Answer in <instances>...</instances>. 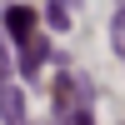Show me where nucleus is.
I'll return each instance as SVG.
<instances>
[{"label": "nucleus", "instance_id": "nucleus-4", "mask_svg": "<svg viewBox=\"0 0 125 125\" xmlns=\"http://www.w3.org/2000/svg\"><path fill=\"white\" fill-rule=\"evenodd\" d=\"M60 125H95V115H90V85L75 80V105L60 115Z\"/></svg>", "mask_w": 125, "mask_h": 125}, {"label": "nucleus", "instance_id": "nucleus-1", "mask_svg": "<svg viewBox=\"0 0 125 125\" xmlns=\"http://www.w3.org/2000/svg\"><path fill=\"white\" fill-rule=\"evenodd\" d=\"M45 60H50V40H45V35L30 30L25 40H15V70H20V75H35Z\"/></svg>", "mask_w": 125, "mask_h": 125}, {"label": "nucleus", "instance_id": "nucleus-5", "mask_svg": "<svg viewBox=\"0 0 125 125\" xmlns=\"http://www.w3.org/2000/svg\"><path fill=\"white\" fill-rule=\"evenodd\" d=\"M70 5H75V0H50V5H45L50 30H70Z\"/></svg>", "mask_w": 125, "mask_h": 125}, {"label": "nucleus", "instance_id": "nucleus-6", "mask_svg": "<svg viewBox=\"0 0 125 125\" xmlns=\"http://www.w3.org/2000/svg\"><path fill=\"white\" fill-rule=\"evenodd\" d=\"M110 50H115V55L125 60V5L115 10V15H110Z\"/></svg>", "mask_w": 125, "mask_h": 125}, {"label": "nucleus", "instance_id": "nucleus-7", "mask_svg": "<svg viewBox=\"0 0 125 125\" xmlns=\"http://www.w3.org/2000/svg\"><path fill=\"white\" fill-rule=\"evenodd\" d=\"M0 75H10V35L0 30Z\"/></svg>", "mask_w": 125, "mask_h": 125}, {"label": "nucleus", "instance_id": "nucleus-8", "mask_svg": "<svg viewBox=\"0 0 125 125\" xmlns=\"http://www.w3.org/2000/svg\"><path fill=\"white\" fill-rule=\"evenodd\" d=\"M120 5H125V0H120Z\"/></svg>", "mask_w": 125, "mask_h": 125}, {"label": "nucleus", "instance_id": "nucleus-2", "mask_svg": "<svg viewBox=\"0 0 125 125\" xmlns=\"http://www.w3.org/2000/svg\"><path fill=\"white\" fill-rule=\"evenodd\" d=\"M0 120L5 125H25V90L15 85V80H0Z\"/></svg>", "mask_w": 125, "mask_h": 125}, {"label": "nucleus", "instance_id": "nucleus-3", "mask_svg": "<svg viewBox=\"0 0 125 125\" xmlns=\"http://www.w3.org/2000/svg\"><path fill=\"white\" fill-rule=\"evenodd\" d=\"M30 30H35V10H30V5H10V10H5V35H10V45L25 40Z\"/></svg>", "mask_w": 125, "mask_h": 125}]
</instances>
